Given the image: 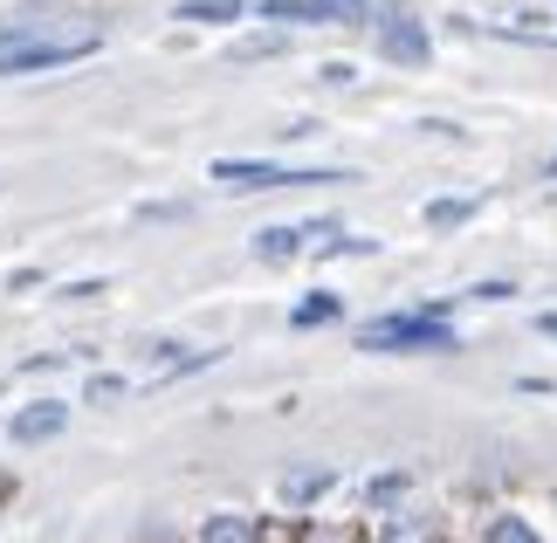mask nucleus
<instances>
[{
	"instance_id": "a211bd4d",
	"label": "nucleus",
	"mask_w": 557,
	"mask_h": 543,
	"mask_svg": "<svg viewBox=\"0 0 557 543\" xmlns=\"http://www.w3.org/2000/svg\"><path fill=\"white\" fill-rule=\"evenodd\" d=\"M537 331H544V337H557V317H537Z\"/></svg>"
},
{
	"instance_id": "423d86ee",
	"label": "nucleus",
	"mask_w": 557,
	"mask_h": 543,
	"mask_svg": "<svg viewBox=\"0 0 557 543\" xmlns=\"http://www.w3.org/2000/svg\"><path fill=\"white\" fill-rule=\"evenodd\" d=\"M62 427H70V406H62V399H35V406H21L14 420H8L14 447H41V441H55Z\"/></svg>"
},
{
	"instance_id": "dca6fc26",
	"label": "nucleus",
	"mask_w": 557,
	"mask_h": 543,
	"mask_svg": "<svg viewBox=\"0 0 557 543\" xmlns=\"http://www.w3.org/2000/svg\"><path fill=\"white\" fill-rule=\"evenodd\" d=\"M399 495H406V474H379V482L366 489V503H372V509H393Z\"/></svg>"
},
{
	"instance_id": "9b49d317",
	"label": "nucleus",
	"mask_w": 557,
	"mask_h": 543,
	"mask_svg": "<svg viewBox=\"0 0 557 543\" xmlns=\"http://www.w3.org/2000/svg\"><path fill=\"white\" fill-rule=\"evenodd\" d=\"M255 0H180V21H242Z\"/></svg>"
},
{
	"instance_id": "0eeeda50",
	"label": "nucleus",
	"mask_w": 557,
	"mask_h": 543,
	"mask_svg": "<svg viewBox=\"0 0 557 543\" xmlns=\"http://www.w3.org/2000/svg\"><path fill=\"white\" fill-rule=\"evenodd\" d=\"M200 543H262V523L242 509H221V516H207L200 523Z\"/></svg>"
},
{
	"instance_id": "7ed1b4c3",
	"label": "nucleus",
	"mask_w": 557,
	"mask_h": 543,
	"mask_svg": "<svg viewBox=\"0 0 557 543\" xmlns=\"http://www.w3.org/2000/svg\"><path fill=\"white\" fill-rule=\"evenodd\" d=\"M97 55V35H76V41H8L0 49V76H35V70H70V62Z\"/></svg>"
},
{
	"instance_id": "f3484780",
	"label": "nucleus",
	"mask_w": 557,
	"mask_h": 543,
	"mask_svg": "<svg viewBox=\"0 0 557 543\" xmlns=\"http://www.w3.org/2000/svg\"><path fill=\"white\" fill-rule=\"evenodd\" d=\"M468 296H475V303H503V296H517V289H509V282H475Z\"/></svg>"
},
{
	"instance_id": "f03ea898",
	"label": "nucleus",
	"mask_w": 557,
	"mask_h": 543,
	"mask_svg": "<svg viewBox=\"0 0 557 543\" xmlns=\"http://www.w3.org/2000/svg\"><path fill=\"white\" fill-rule=\"evenodd\" d=\"M213 180L227 193H275V186H337L345 172H283L269 159H213Z\"/></svg>"
},
{
	"instance_id": "6ab92c4d",
	"label": "nucleus",
	"mask_w": 557,
	"mask_h": 543,
	"mask_svg": "<svg viewBox=\"0 0 557 543\" xmlns=\"http://www.w3.org/2000/svg\"><path fill=\"white\" fill-rule=\"evenodd\" d=\"M550 172H557V159H550Z\"/></svg>"
},
{
	"instance_id": "20e7f679",
	"label": "nucleus",
	"mask_w": 557,
	"mask_h": 543,
	"mask_svg": "<svg viewBox=\"0 0 557 543\" xmlns=\"http://www.w3.org/2000/svg\"><path fill=\"white\" fill-rule=\"evenodd\" d=\"M379 55L399 62V70H426L434 35H426V21H413V14H385V21H379Z\"/></svg>"
},
{
	"instance_id": "1a4fd4ad",
	"label": "nucleus",
	"mask_w": 557,
	"mask_h": 543,
	"mask_svg": "<svg viewBox=\"0 0 557 543\" xmlns=\"http://www.w3.org/2000/svg\"><path fill=\"white\" fill-rule=\"evenodd\" d=\"M337 317H345V296H331V289H317V296H304V303L289 310L296 331H317V323H337Z\"/></svg>"
},
{
	"instance_id": "2eb2a0df",
	"label": "nucleus",
	"mask_w": 557,
	"mask_h": 543,
	"mask_svg": "<svg viewBox=\"0 0 557 543\" xmlns=\"http://www.w3.org/2000/svg\"><path fill=\"white\" fill-rule=\"evenodd\" d=\"M111 399H124V379L117 372H97L90 385H83V406H111Z\"/></svg>"
},
{
	"instance_id": "6e6552de",
	"label": "nucleus",
	"mask_w": 557,
	"mask_h": 543,
	"mask_svg": "<svg viewBox=\"0 0 557 543\" xmlns=\"http://www.w3.org/2000/svg\"><path fill=\"white\" fill-rule=\"evenodd\" d=\"M304 242H310V227H262L255 234V255L262 262H289V255H304Z\"/></svg>"
},
{
	"instance_id": "f257e3e1",
	"label": "nucleus",
	"mask_w": 557,
	"mask_h": 543,
	"mask_svg": "<svg viewBox=\"0 0 557 543\" xmlns=\"http://www.w3.org/2000/svg\"><path fill=\"white\" fill-rule=\"evenodd\" d=\"M358 351H461L455 323H447L441 303H420V310H393V317H372L358 331Z\"/></svg>"
},
{
	"instance_id": "39448f33",
	"label": "nucleus",
	"mask_w": 557,
	"mask_h": 543,
	"mask_svg": "<svg viewBox=\"0 0 557 543\" xmlns=\"http://www.w3.org/2000/svg\"><path fill=\"white\" fill-rule=\"evenodd\" d=\"M262 21H366V0H255Z\"/></svg>"
},
{
	"instance_id": "f8f14e48",
	"label": "nucleus",
	"mask_w": 557,
	"mask_h": 543,
	"mask_svg": "<svg viewBox=\"0 0 557 543\" xmlns=\"http://www.w3.org/2000/svg\"><path fill=\"white\" fill-rule=\"evenodd\" d=\"M337 482V474L331 468H310V474H289V482H283V503H317V495H324Z\"/></svg>"
},
{
	"instance_id": "4468645a",
	"label": "nucleus",
	"mask_w": 557,
	"mask_h": 543,
	"mask_svg": "<svg viewBox=\"0 0 557 543\" xmlns=\"http://www.w3.org/2000/svg\"><path fill=\"white\" fill-rule=\"evenodd\" d=\"M468 213H475V200H434L426 207V227H461Z\"/></svg>"
},
{
	"instance_id": "ddd939ff",
	"label": "nucleus",
	"mask_w": 557,
	"mask_h": 543,
	"mask_svg": "<svg viewBox=\"0 0 557 543\" xmlns=\"http://www.w3.org/2000/svg\"><path fill=\"white\" fill-rule=\"evenodd\" d=\"M488 543H544L523 516H488Z\"/></svg>"
},
{
	"instance_id": "9d476101",
	"label": "nucleus",
	"mask_w": 557,
	"mask_h": 543,
	"mask_svg": "<svg viewBox=\"0 0 557 543\" xmlns=\"http://www.w3.org/2000/svg\"><path fill=\"white\" fill-rule=\"evenodd\" d=\"M434 516H413V509H399V516H385V543H434Z\"/></svg>"
}]
</instances>
